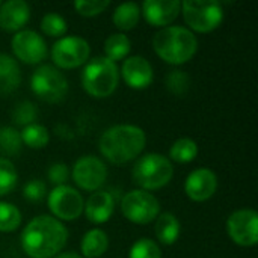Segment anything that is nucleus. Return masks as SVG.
<instances>
[{
	"label": "nucleus",
	"instance_id": "obj_25",
	"mask_svg": "<svg viewBox=\"0 0 258 258\" xmlns=\"http://www.w3.org/2000/svg\"><path fill=\"white\" fill-rule=\"evenodd\" d=\"M198 154V145L189 138H181L175 141L169 150V157L177 163H190Z\"/></svg>",
	"mask_w": 258,
	"mask_h": 258
},
{
	"label": "nucleus",
	"instance_id": "obj_36",
	"mask_svg": "<svg viewBox=\"0 0 258 258\" xmlns=\"http://www.w3.org/2000/svg\"><path fill=\"white\" fill-rule=\"evenodd\" d=\"M53 258H82L80 255L74 254V252H65V254H57L56 257Z\"/></svg>",
	"mask_w": 258,
	"mask_h": 258
},
{
	"label": "nucleus",
	"instance_id": "obj_12",
	"mask_svg": "<svg viewBox=\"0 0 258 258\" xmlns=\"http://www.w3.org/2000/svg\"><path fill=\"white\" fill-rule=\"evenodd\" d=\"M106 178L107 168L95 156H83L73 166V180L83 190H98L106 181Z\"/></svg>",
	"mask_w": 258,
	"mask_h": 258
},
{
	"label": "nucleus",
	"instance_id": "obj_27",
	"mask_svg": "<svg viewBox=\"0 0 258 258\" xmlns=\"http://www.w3.org/2000/svg\"><path fill=\"white\" fill-rule=\"evenodd\" d=\"M18 174L14 163L8 159H0V197L8 195L17 186Z\"/></svg>",
	"mask_w": 258,
	"mask_h": 258
},
{
	"label": "nucleus",
	"instance_id": "obj_20",
	"mask_svg": "<svg viewBox=\"0 0 258 258\" xmlns=\"http://www.w3.org/2000/svg\"><path fill=\"white\" fill-rule=\"evenodd\" d=\"M156 236L163 245H174L180 237V222L172 213H162L157 216L156 222Z\"/></svg>",
	"mask_w": 258,
	"mask_h": 258
},
{
	"label": "nucleus",
	"instance_id": "obj_13",
	"mask_svg": "<svg viewBox=\"0 0 258 258\" xmlns=\"http://www.w3.org/2000/svg\"><path fill=\"white\" fill-rule=\"evenodd\" d=\"M12 51L24 63L35 65L45 59V41L33 30H20L12 38Z\"/></svg>",
	"mask_w": 258,
	"mask_h": 258
},
{
	"label": "nucleus",
	"instance_id": "obj_24",
	"mask_svg": "<svg viewBox=\"0 0 258 258\" xmlns=\"http://www.w3.org/2000/svg\"><path fill=\"white\" fill-rule=\"evenodd\" d=\"M20 136H21V142L24 145H27L29 148H35V150L44 148L50 141L48 130L44 125L36 124V122H33L30 125H26L23 128V132L20 133Z\"/></svg>",
	"mask_w": 258,
	"mask_h": 258
},
{
	"label": "nucleus",
	"instance_id": "obj_17",
	"mask_svg": "<svg viewBox=\"0 0 258 258\" xmlns=\"http://www.w3.org/2000/svg\"><path fill=\"white\" fill-rule=\"evenodd\" d=\"M30 17V8L23 0H9L0 5V29L20 32Z\"/></svg>",
	"mask_w": 258,
	"mask_h": 258
},
{
	"label": "nucleus",
	"instance_id": "obj_28",
	"mask_svg": "<svg viewBox=\"0 0 258 258\" xmlns=\"http://www.w3.org/2000/svg\"><path fill=\"white\" fill-rule=\"evenodd\" d=\"M21 136L14 127H2L0 128V151L14 156L21 150Z\"/></svg>",
	"mask_w": 258,
	"mask_h": 258
},
{
	"label": "nucleus",
	"instance_id": "obj_22",
	"mask_svg": "<svg viewBox=\"0 0 258 258\" xmlns=\"http://www.w3.org/2000/svg\"><path fill=\"white\" fill-rule=\"evenodd\" d=\"M139 17H141V8L133 2H127L115 9L112 20L119 30H132L139 23Z\"/></svg>",
	"mask_w": 258,
	"mask_h": 258
},
{
	"label": "nucleus",
	"instance_id": "obj_16",
	"mask_svg": "<svg viewBox=\"0 0 258 258\" xmlns=\"http://www.w3.org/2000/svg\"><path fill=\"white\" fill-rule=\"evenodd\" d=\"M124 82L133 89H145L153 82V67L142 56H132L124 60L121 67Z\"/></svg>",
	"mask_w": 258,
	"mask_h": 258
},
{
	"label": "nucleus",
	"instance_id": "obj_23",
	"mask_svg": "<svg viewBox=\"0 0 258 258\" xmlns=\"http://www.w3.org/2000/svg\"><path fill=\"white\" fill-rule=\"evenodd\" d=\"M130 48H132L130 39L122 33H113L104 42L106 57L112 62L124 59L130 53Z\"/></svg>",
	"mask_w": 258,
	"mask_h": 258
},
{
	"label": "nucleus",
	"instance_id": "obj_30",
	"mask_svg": "<svg viewBox=\"0 0 258 258\" xmlns=\"http://www.w3.org/2000/svg\"><path fill=\"white\" fill-rule=\"evenodd\" d=\"M189 86H190V79L181 70H174L166 76V88L174 95H178V97L184 95L187 92Z\"/></svg>",
	"mask_w": 258,
	"mask_h": 258
},
{
	"label": "nucleus",
	"instance_id": "obj_35",
	"mask_svg": "<svg viewBox=\"0 0 258 258\" xmlns=\"http://www.w3.org/2000/svg\"><path fill=\"white\" fill-rule=\"evenodd\" d=\"M68 177H70V169L63 163H54L48 169V181L51 184H54L56 187L63 186L67 183Z\"/></svg>",
	"mask_w": 258,
	"mask_h": 258
},
{
	"label": "nucleus",
	"instance_id": "obj_34",
	"mask_svg": "<svg viewBox=\"0 0 258 258\" xmlns=\"http://www.w3.org/2000/svg\"><path fill=\"white\" fill-rule=\"evenodd\" d=\"M45 184L39 180H32L29 183L24 184L23 187V195L27 201H32V203H38L41 201L44 197H45Z\"/></svg>",
	"mask_w": 258,
	"mask_h": 258
},
{
	"label": "nucleus",
	"instance_id": "obj_33",
	"mask_svg": "<svg viewBox=\"0 0 258 258\" xmlns=\"http://www.w3.org/2000/svg\"><path fill=\"white\" fill-rule=\"evenodd\" d=\"M110 6V2L107 0H79L74 3L76 11L83 17H95L101 12H104Z\"/></svg>",
	"mask_w": 258,
	"mask_h": 258
},
{
	"label": "nucleus",
	"instance_id": "obj_10",
	"mask_svg": "<svg viewBox=\"0 0 258 258\" xmlns=\"http://www.w3.org/2000/svg\"><path fill=\"white\" fill-rule=\"evenodd\" d=\"M83 198L71 186H57L48 195L50 212L62 221H74L83 213Z\"/></svg>",
	"mask_w": 258,
	"mask_h": 258
},
{
	"label": "nucleus",
	"instance_id": "obj_9",
	"mask_svg": "<svg viewBox=\"0 0 258 258\" xmlns=\"http://www.w3.org/2000/svg\"><path fill=\"white\" fill-rule=\"evenodd\" d=\"M91 53L89 44L80 36H65L54 42L51 48V59L56 67L73 70L83 65Z\"/></svg>",
	"mask_w": 258,
	"mask_h": 258
},
{
	"label": "nucleus",
	"instance_id": "obj_3",
	"mask_svg": "<svg viewBox=\"0 0 258 258\" xmlns=\"http://www.w3.org/2000/svg\"><path fill=\"white\" fill-rule=\"evenodd\" d=\"M153 47L157 56L165 62L171 65H181L195 56L198 41L189 29L181 26H168L154 35Z\"/></svg>",
	"mask_w": 258,
	"mask_h": 258
},
{
	"label": "nucleus",
	"instance_id": "obj_4",
	"mask_svg": "<svg viewBox=\"0 0 258 258\" xmlns=\"http://www.w3.org/2000/svg\"><path fill=\"white\" fill-rule=\"evenodd\" d=\"M119 71L115 62L107 57L92 59L83 70L82 85L85 91L95 98H106L116 89Z\"/></svg>",
	"mask_w": 258,
	"mask_h": 258
},
{
	"label": "nucleus",
	"instance_id": "obj_19",
	"mask_svg": "<svg viewBox=\"0 0 258 258\" xmlns=\"http://www.w3.org/2000/svg\"><path fill=\"white\" fill-rule=\"evenodd\" d=\"M21 73L14 57L0 54V94H9L20 86Z\"/></svg>",
	"mask_w": 258,
	"mask_h": 258
},
{
	"label": "nucleus",
	"instance_id": "obj_18",
	"mask_svg": "<svg viewBox=\"0 0 258 258\" xmlns=\"http://www.w3.org/2000/svg\"><path fill=\"white\" fill-rule=\"evenodd\" d=\"M115 209V203L110 194L107 192H95L92 194L86 204L83 206L85 215L92 224H104L110 219Z\"/></svg>",
	"mask_w": 258,
	"mask_h": 258
},
{
	"label": "nucleus",
	"instance_id": "obj_1",
	"mask_svg": "<svg viewBox=\"0 0 258 258\" xmlns=\"http://www.w3.org/2000/svg\"><path fill=\"white\" fill-rule=\"evenodd\" d=\"M68 239L67 228L54 218L42 215L33 218L21 234V248L30 258L56 257Z\"/></svg>",
	"mask_w": 258,
	"mask_h": 258
},
{
	"label": "nucleus",
	"instance_id": "obj_32",
	"mask_svg": "<svg viewBox=\"0 0 258 258\" xmlns=\"http://www.w3.org/2000/svg\"><path fill=\"white\" fill-rule=\"evenodd\" d=\"M128 258H162L160 248L150 239H139L130 249Z\"/></svg>",
	"mask_w": 258,
	"mask_h": 258
},
{
	"label": "nucleus",
	"instance_id": "obj_11",
	"mask_svg": "<svg viewBox=\"0 0 258 258\" xmlns=\"http://www.w3.org/2000/svg\"><path fill=\"white\" fill-rule=\"evenodd\" d=\"M227 230L239 246H255L258 242V215L255 210H237L230 215Z\"/></svg>",
	"mask_w": 258,
	"mask_h": 258
},
{
	"label": "nucleus",
	"instance_id": "obj_6",
	"mask_svg": "<svg viewBox=\"0 0 258 258\" xmlns=\"http://www.w3.org/2000/svg\"><path fill=\"white\" fill-rule=\"evenodd\" d=\"M181 12L186 24L200 33L215 30L224 20L221 3L213 0H186L181 3Z\"/></svg>",
	"mask_w": 258,
	"mask_h": 258
},
{
	"label": "nucleus",
	"instance_id": "obj_5",
	"mask_svg": "<svg viewBox=\"0 0 258 258\" xmlns=\"http://www.w3.org/2000/svg\"><path fill=\"white\" fill-rule=\"evenodd\" d=\"M174 175V168L169 159L162 154L150 153L142 156L133 168V180L142 190H157L166 186Z\"/></svg>",
	"mask_w": 258,
	"mask_h": 258
},
{
	"label": "nucleus",
	"instance_id": "obj_21",
	"mask_svg": "<svg viewBox=\"0 0 258 258\" xmlns=\"http://www.w3.org/2000/svg\"><path fill=\"white\" fill-rule=\"evenodd\" d=\"M109 246V239L101 230H91L82 239V254L86 258L101 257Z\"/></svg>",
	"mask_w": 258,
	"mask_h": 258
},
{
	"label": "nucleus",
	"instance_id": "obj_37",
	"mask_svg": "<svg viewBox=\"0 0 258 258\" xmlns=\"http://www.w3.org/2000/svg\"><path fill=\"white\" fill-rule=\"evenodd\" d=\"M0 5H2V2H0Z\"/></svg>",
	"mask_w": 258,
	"mask_h": 258
},
{
	"label": "nucleus",
	"instance_id": "obj_14",
	"mask_svg": "<svg viewBox=\"0 0 258 258\" xmlns=\"http://www.w3.org/2000/svg\"><path fill=\"white\" fill-rule=\"evenodd\" d=\"M218 189V178L213 171L207 168L195 169L189 174L184 183L186 195L197 203H203L210 200Z\"/></svg>",
	"mask_w": 258,
	"mask_h": 258
},
{
	"label": "nucleus",
	"instance_id": "obj_26",
	"mask_svg": "<svg viewBox=\"0 0 258 258\" xmlns=\"http://www.w3.org/2000/svg\"><path fill=\"white\" fill-rule=\"evenodd\" d=\"M20 224H21L20 210L9 203H0V231L12 233L20 227Z\"/></svg>",
	"mask_w": 258,
	"mask_h": 258
},
{
	"label": "nucleus",
	"instance_id": "obj_8",
	"mask_svg": "<svg viewBox=\"0 0 258 258\" xmlns=\"http://www.w3.org/2000/svg\"><path fill=\"white\" fill-rule=\"evenodd\" d=\"M122 215L133 224L145 225L153 222L160 213V204L154 195L147 190L136 189L128 194L121 201Z\"/></svg>",
	"mask_w": 258,
	"mask_h": 258
},
{
	"label": "nucleus",
	"instance_id": "obj_15",
	"mask_svg": "<svg viewBox=\"0 0 258 258\" xmlns=\"http://www.w3.org/2000/svg\"><path fill=\"white\" fill-rule=\"evenodd\" d=\"M181 12L178 0H147L142 5L145 20L156 27H168Z\"/></svg>",
	"mask_w": 258,
	"mask_h": 258
},
{
	"label": "nucleus",
	"instance_id": "obj_7",
	"mask_svg": "<svg viewBox=\"0 0 258 258\" xmlns=\"http://www.w3.org/2000/svg\"><path fill=\"white\" fill-rule=\"evenodd\" d=\"M30 88L42 101L59 103L68 92V82L57 68L51 65H41L32 74Z\"/></svg>",
	"mask_w": 258,
	"mask_h": 258
},
{
	"label": "nucleus",
	"instance_id": "obj_31",
	"mask_svg": "<svg viewBox=\"0 0 258 258\" xmlns=\"http://www.w3.org/2000/svg\"><path fill=\"white\" fill-rule=\"evenodd\" d=\"M36 106L30 101H21L20 104L15 106L12 112V121L17 125H30L36 119Z\"/></svg>",
	"mask_w": 258,
	"mask_h": 258
},
{
	"label": "nucleus",
	"instance_id": "obj_29",
	"mask_svg": "<svg viewBox=\"0 0 258 258\" xmlns=\"http://www.w3.org/2000/svg\"><path fill=\"white\" fill-rule=\"evenodd\" d=\"M41 30L53 38L62 36L67 32V21L59 14H47L41 20Z\"/></svg>",
	"mask_w": 258,
	"mask_h": 258
},
{
	"label": "nucleus",
	"instance_id": "obj_2",
	"mask_svg": "<svg viewBox=\"0 0 258 258\" xmlns=\"http://www.w3.org/2000/svg\"><path fill=\"white\" fill-rule=\"evenodd\" d=\"M147 136L138 125H113L107 128L100 139L101 154L115 165L127 163L136 159L145 148Z\"/></svg>",
	"mask_w": 258,
	"mask_h": 258
}]
</instances>
